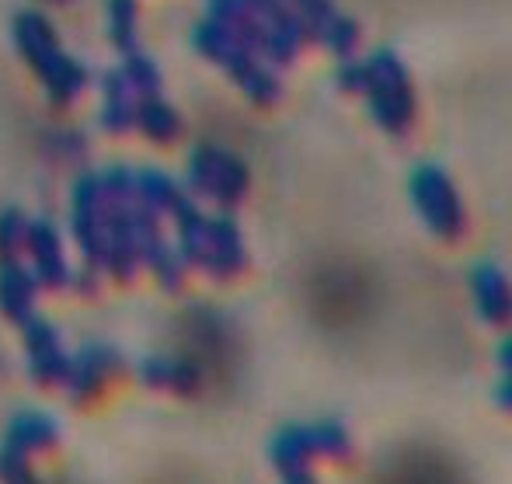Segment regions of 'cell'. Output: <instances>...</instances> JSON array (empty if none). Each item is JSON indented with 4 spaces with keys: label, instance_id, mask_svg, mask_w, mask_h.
Instances as JSON below:
<instances>
[{
    "label": "cell",
    "instance_id": "obj_1",
    "mask_svg": "<svg viewBox=\"0 0 512 484\" xmlns=\"http://www.w3.org/2000/svg\"><path fill=\"white\" fill-rule=\"evenodd\" d=\"M377 484H467L453 464L436 453H408L380 474Z\"/></svg>",
    "mask_w": 512,
    "mask_h": 484
}]
</instances>
